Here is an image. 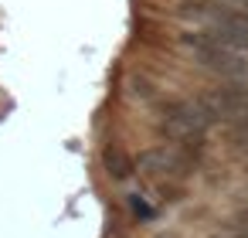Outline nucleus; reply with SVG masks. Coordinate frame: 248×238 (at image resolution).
I'll list each match as a JSON object with an SVG mask.
<instances>
[{"instance_id":"11","label":"nucleus","mask_w":248,"mask_h":238,"mask_svg":"<svg viewBox=\"0 0 248 238\" xmlns=\"http://www.w3.org/2000/svg\"><path fill=\"white\" fill-rule=\"evenodd\" d=\"M245 174H248V170H245Z\"/></svg>"},{"instance_id":"8","label":"nucleus","mask_w":248,"mask_h":238,"mask_svg":"<svg viewBox=\"0 0 248 238\" xmlns=\"http://www.w3.org/2000/svg\"><path fill=\"white\" fill-rule=\"evenodd\" d=\"M129 211H133L140 221H150V218H153V207H150L140 194H129Z\"/></svg>"},{"instance_id":"9","label":"nucleus","mask_w":248,"mask_h":238,"mask_svg":"<svg viewBox=\"0 0 248 238\" xmlns=\"http://www.w3.org/2000/svg\"><path fill=\"white\" fill-rule=\"evenodd\" d=\"M156 190H160V201H170V204H177L180 201V187H173V184H156Z\"/></svg>"},{"instance_id":"1","label":"nucleus","mask_w":248,"mask_h":238,"mask_svg":"<svg viewBox=\"0 0 248 238\" xmlns=\"http://www.w3.org/2000/svg\"><path fill=\"white\" fill-rule=\"evenodd\" d=\"M214 123L197 106V99H167V102H160L156 136L167 140V143H180V150L190 153L194 160L204 153V133Z\"/></svg>"},{"instance_id":"2","label":"nucleus","mask_w":248,"mask_h":238,"mask_svg":"<svg viewBox=\"0 0 248 238\" xmlns=\"http://www.w3.org/2000/svg\"><path fill=\"white\" fill-rule=\"evenodd\" d=\"M177 41H180V48H187L194 55V62L201 68L221 75L224 82H248V58L245 55H234V51H228L221 45H214L204 28H197V31L187 28V31L177 34Z\"/></svg>"},{"instance_id":"10","label":"nucleus","mask_w":248,"mask_h":238,"mask_svg":"<svg viewBox=\"0 0 248 238\" xmlns=\"http://www.w3.org/2000/svg\"><path fill=\"white\" fill-rule=\"evenodd\" d=\"M156 238H180V235H173V231H167V235H156Z\"/></svg>"},{"instance_id":"4","label":"nucleus","mask_w":248,"mask_h":238,"mask_svg":"<svg viewBox=\"0 0 248 238\" xmlns=\"http://www.w3.org/2000/svg\"><path fill=\"white\" fill-rule=\"evenodd\" d=\"M197 106L207 112L211 123H248V82H224L217 89H204L197 95Z\"/></svg>"},{"instance_id":"7","label":"nucleus","mask_w":248,"mask_h":238,"mask_svg":"<svg viewBox=\"0 0 248 238\" xmlns=\"http://www.w3.org/2000/svg\"><path fill=\"white\" fill-rule=\"evenodd\" d=\"M228 146H231V153H238V157H248V123H241V126H231V133H228Z\"/></svg>"},{"instance_id":"5","label":"nucleus","mask_w":248,"mask_h":238,"mask_svg":"<svg viewBox=\"0 0 248 238\" xmlns=\"http://www.w3.org/2000/svg\"><path fill=\"white\" fill-rule=\"evenodd\" d=\"M102 167H106V174H109L112 180H129V177L136 174V157L126 153L123 143H109V146L102 150Z\"/></svg>"},{"instance_id":"6","label":"nucleus","mask_w":248,"mask_h":238,"mask_svg":"<svg viewBox=\"0 0 248 238\" xmlns=\"http://www.w3.org/2000/svg\"><path fill=\"white\" fill-rule=\"evenodd\" d=\"M126 85H129V99H136V102H156V85H153L150 79L133 75Z\"/></svg>"},{"instance_id":"3","label":"nucleus","mask_w":248,"mask_h":238,"mask_svg":"<svg viewBox=\"0 0 248 238\" xmlns=\"http://www.w3.org/2000/svg\"><path fill=\"white\" fill-rule=\"evenodd\" d=\"M194 170H197V160L190 153H184L180 146H170V143H153V146L136 153V174H143L156 184L184 180Z\"/></svg>"}]
</instances>
